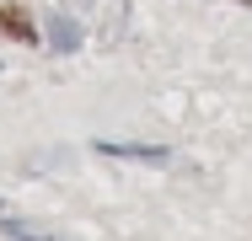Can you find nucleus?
Instances as JSON below:
<instances>
[{"instance_id":"nucleus-4","label":"nucleus","mask_w":252,"mask_h":241,"mask_svg":"<svg viewBox=\"0 0 252 241\" xmlns=\"http://www.w3.org/2000/svg\"><path fill=\"white\" fill-rule=\"evenodd\" d=\"M0 220H5V204H0Z\"/></svg>"},{"instance_id":"nucleus-2","label":"nucleus","mask_w":252,"mask_h":241,"mask_svg":"<svg viewBox=\"0 0 252 241\" xmlns=\"http://www.w3.org/2000/svg\"><path fill=\"white\" fill-rule=\"evenodd\" d=\"M102 155H129V161H166L161 145H118V140H97Z\"/></svg>"},{"instance_id":"nucleus-1","label":"nucleus","mask_w":252,"mask_h":241,"mask_svg":"<svg viewBox=\"0 0 252 241\" xmlns=\"http://www.w3.org/2000/svg\"><path fill=\"white\" fill-rule=\"evenodd\" d=\"M0 32H11L16 43H38V22L22 5H11V0H0Z\"/></svg>"},{"instance_id":"nucleus-3","label":"nucleus","mask_w":252,"mask_h":241,"mask_svg":"<svg viewBox=\"0 0 252 241\" xmlns=\"http://www.w3.org/2000/svg\"><path fill=\"white\" fill-rule=\"evenodd\" d=\"M49 43L59 48V54H70V48L81 43V32H75V22H70V16H49Z\"/></svg>"}]
</instances>
